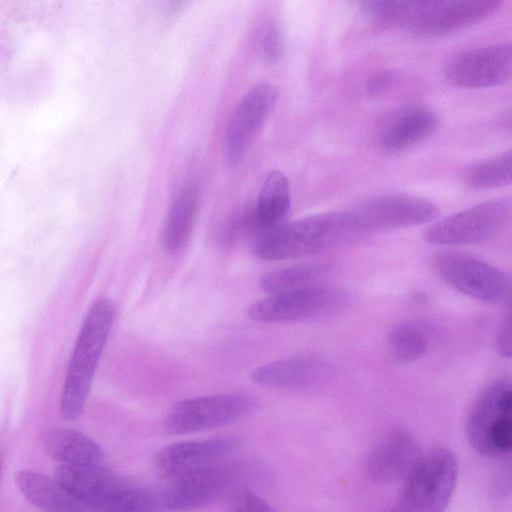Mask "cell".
I'll return each mask as SVG.
<instances>
[{
  "mask_svg": "<svg viewBox=\"0 0 512 512\" xmlns=\"http://www.w3.org/2000/svg\"><path fill=\"white\" fill-rule=\"evenodd\" d=\"M361 239L350 210L301 217L263 232L255 255L262 260L307 257Z\"/></svg>",
  "mask_w": 512,
  "mask_h": 512,
  "instance_id": "6da1fadb",
  "label": "cell"
},
{
  "mask_svg": "<svg viewBox=\"0 0 512 512\" xmlns=\"http://www.w3.org/2000/svg\"><path fill=\"white\" fill-rule=\"evenodd\" d=\"M500 0L368 1L365 14L384 26L425 35H442L470 27L495 13Z\"/></svg>",
  "mask_w": 512,
  "mask_h": 512,
  "instance_id": "7a4b0ae2",
  "label": "cell"
},
{
  "mask_svg": "<svg viewBox=\"0 0 512 512\" xmlns=\"http://www.w3.org/2000/svg\"><path fill=\"white\" fill-rule=\"evenodd\" d=\"M116 315L114 303L97 298L90 306L76 340L60 400L63 418H77L86 403L95 370Z\"/></svg>",
  "mask_w": 512,
  "mask_h": 512,
  "instance_id": "3957f363",
  "label": "cell"
},
{
  "mask_svg": "<svg viewBox=\"0 0 512 512\" xmlns=\"http://www.w3.org/2000/svg\"><path fill=\"white\" fill-rule=\"evenodd\" d=\"M457 476V461L450 450H430L404 480L400 496L389 512H442L454 492Z\"/></svg>",
  "mask_w": 512,
  "mask_h": 512,
  "instance_id": "277c9868",
  "label": "cell"
},
{
  "mask_svg": "<svg viewBox=\"0 0 512 512\" xmlns=\"http://www.w3.org/2000/svg\"><path fill=\"white\" fill-rule=\"evenodd\" d=\"M471 447L484 456H499L512 447V387L509 379L488 385L476 398L466 422Z\"/></svg>",
  "mask_w": 512,
  "mask_h": 512,
  "instance_id": "5b68a950",
  "label": "cell"
},
{
  "mask_svg": "<svg viewBox=\"0 0 512 512\" xmlns=\"http://www.w3.org/2000/svg\"><path fill=\"white\" fill-rule=\"evenodd\" d=\"M351 292L345 288L317 286L270 295L247 308L248 317L262 323H287L327 318L348 308Z\"/></svg>",
  "mask_w": 512,
  "mask_h": 512,
  "instance_id": "8992f818",
  "label": "cell"
},
{
  "mask_svg": "<svg viewBox=\"0 0 512 512\" xmlns=\"http://www.w3.org/2000/svg\"><path fill=\"white\" fill-rule=\"evenodd\" d=\"M434 273L453 289L486 303L510 298V277L497 267L458 251H439L431 257Z\"/></svg>",
  "mask_w": 512,
  "mask_h": 512,
  "instance_id": "52a82bcc",
  "label": "cell"
},
{
  "mask_svg": "<svg viewBox=\"0 0 512 512\" xmlns=\"http://www.w3.org/2000/svg\"><path fill=\"white\" fill-rule=\"evenodd\" d=\"M511 213L509 197L484 201L437 221L423 236L427 242L443 246L481 243L501 232L509 223Z\"/></svg>",
  "mask_w": 512,
  "mask_h": 512,
  "instance_id": "ba28073f",
  "label": "cell"
},
{
  "mask_svg": "<svg viewBox=\"0 0 512 512\" xmlns=\"http://www.w3.org/2000/svg\"><path fill=\"white\" fill-rule=\"evenodd\" d=\"M255 406L253 398L236 393L185 399L169 409L164 418V426L171 434L214 429L245 417Z\"/></svg>",
  "mask_w": 512,
  "mask_h": 512,
  "instance_id": "9c48e42d",
  "label": "cell"
},
{
  "mask_svg": "<svg viewBox=\"0 0 512 512\" xmlns=\"http://www.w3.org/2000/svg\"><path fill=\"white\" fill-rule=\"evenodd\" d=\"M247 469L240 463L221 462L171 480L162 492L166 509L185 511L206 506L241 488Z\"/></svg>",
  "mask_w": 512,
  "mask_h": 512,
  "instance_id": "30bf717a",
  "label": "cell"
},
{
  "mask_svg": "<svg viewBox=\"0 0 512 512\" xmlns=\"http://www.w3.org/2000/svg\"><path fill=\"white\" fill-rule=\"evenodd\" d=\"M350 211L361 238L428 223L440 215L429 200L407 194L376 197Z\"/></svg>",
  "mask_w": 512,
  "mask_h": 512,
  "instance_id": "8fae6325",
  "label": "cell"
},
{
  "mask_svg": "<svg viewBox=\"0 0 512 512\" xmlns=\"http://www.w3.org/2000/svg\"><path fill=\"white\" fill-rule=\"evenodd\" d=\"M277 89L267 83L248 91L235 107L225 130L223 151L229 166H237L245 157L253 139L273 111Z\"/></svg>",
  "mask_w": 512,
  "mask_h": 512,
  "instance_id": "7c38bea8",
  "label": "cell"
},
{
  "mask_svg": "<svg viewBox=\"0 0 512 512\" xmlns=\"http://www.w3.org/2000/svg\"><path fill=\"white\" fill-rule=\"evenodd\" d=\"M444 74L463 88H483L506 83L512 74L509 43L486 45L463 51L448 60Z\"/></svg>",
  "mask_w": 512,
  "mask_h": 512,
  "instance_id": "4fadbf2b",
  "label": "cell"
},
{
  "mask_svg": "<svg viewBox=\"0 0 512 512\" xmlns=\"http://www.w3.org/2000/svg\"><path fill=\"white\" fill-rule=\"evenodd\" d=\"M241 440L230 434L173 443L156 454L155 464L171 481L221 463L239 447Z\"/></svg>",
  "mask_w": 512,
  "mask_h": 512,
  "instance_id": "5bb4252c",
  "label": "cell"
},
{
  "mask_svg": "<svg viewBox=\"0 0 512 512\" xmlns=\"http://www.w3.org/2000/svg\"><path fill=\"white\" fill-rule=\"evenodd\" d=\"M333 372L331 362L319 354H301L256 367L251 380L260 386L303 391L324 384Z\"/></svg>",
  "mask_w": 512,
  "mask_h": 512,
  "instance_id": "9a60e30c",
  "label": "cell"
},
{
  "mask_svg": "<svg viewBox=\"0 0 512 512\" xmlns=\"http://www.w3.org/2000/svg\"><path fill=\"white\" fill-rule=\"evenodd\" d=\"M54 479L90 512L102 509L131 484L124 476L100 465H60L55 469Z\"/></svg>",
  "mask_w": 512,
  "mask_h": 512,
  "instance_id": "2e32d148",
  "label": "cell"
},
{
  "mask_svg": "<svg viewBox=\"0 0 512 512\" xmlns=\"http://www.w3.org/2000/svg\"><path fill=\"white\" fill-rule=\"evenodd\" d=\"M421 457V449L415 438L405 430L395 429L371 450L366 471L377 483L404 481Z\"/></svg>",
  "mask_w": 512,
  "mask_h": 512,
  "instance_id": "e0dca14e",
  "label": "cell"
},
{
  "mask_svg": "<svg viewBox=\"0 0 512 512\" xmlns=\"http://www.w3.org/2000/svg\"><path fill=\"white\" fill-rule=\"evenodd\" d=\"M438 127V116L428 106L410 104L386 117L381 123L376 142L386 152H401L431 136Z\"/></svg>",
  "mask_w": 512,
  "mask_h": 512,
  "instance_id": "ac0fdd59",
  "label": "cell"
},
{
  "mask_svg": "<svg viewBox=\"0 0 512 512\" xmlns=\"http://www.w3.org/2000/svg\"><path fill=\"white\" fill-rule=\"evenodd\" d=\"M15 483L22 495L42 512H90L54 478L32 470H20Z\"/></svg>",
  "mask_w": 512,
  "mask_h": 512,
  "instance_id": "d6986e66",
  "label": "cell"
},
{
  "mask_svg": "<svg viewBox=\"0 0 512 512\" xmlns=\"http://www.w3.org/2000/svg\"><path fill=\"white\" fill-rule=\"evenodd\" d=\"M46 454L60 465L89 467L100 465L103 453L99 445L73 429L51 430L44 440Z\"/></svg>",
  "mask_w": 512,
  "mask_h": 512,
  "instance_id": "ffe728a7",
  "label": "cell"
},
{
  "mask_svg": "<svg viewBox=\"0 0 512 512\" xmlns=\"http://www.w3.org/2000/svg\"><path fill=\"white\" fill-rule=\"evenodd\" d=\"M199 205L197 187L186 184L176 194L169 207L163 233L166 249L175 253L189 239L196 220Z\"/></svg>",
  "mask_w": 512,
  "mask_h": 512,
  "instance_id": "44dd1931",
  "label": "cell"
},
{
  "mask_svg": "<svg viewBox=\"0 0 512 512\" xmlns=\"http://www.w3.org/2000/svg\"><path fill=\"white\" fill-rule=\"evenodd\" d=\"M332 269L326 262L296 264L267 273L260 280V287L269 295L317 287Z\"/></svg>",
  "mask_w": 512,
  "mask_h": 512,
  "instance_id": "7402d4cb",
  "label": "cell"
},
{
  "mask_svg": "<svg viewBox=\"0 0 512 512\" xmlns=\"http://www.w3.org/2000/svg\"><path fill=\"white\" fill-rule=\"evenodd\" d=\"M290 202V186L286 176L278 170L271 171L263 183L254 206L262 233L283 223L289 211Z\"/></svg>",
  "mask_w": 512,
  "mask_h": 512,
  "instance_id": "603a6c76",
  "label": "cell"
},
{
  "mask_svg": "<svg viewBox=\"0 0 512 512\" xmlns=\"http://www.w3.org/2000/svg\"><path fill=\"white\" fill-rule=\"evenodd\" d=\"M429 332L417 322L394 326L387 336V347L394 360L411 363L423 357L429 348Z\"/></svg>",
  "mask_w": 512,
  "mask_h": 512,
  "instance_id": "cb8c5ba5",
  "label": "cell"
},
{
  "mask_svg": "<svg viewBox=\"0 0 512 512\" xmlns=\"http://www.w3.org/2000/svg\"><path fill=\"white\" fill-rule=\"evenodd\" d=\"M465 183L474 189H491L509 185L512 179V152L508 150L469 166L463 174Z\"/></svg>",
  "mask_w": 512,
  "mask_h": 512,
  "instance_id": "d4e9b609",
  "label": "cell"
},
{
  "mask_svg": "<svg viewBox=\"0 0 512 512\" xmlns=\"http://www.w3.org/2000/svg\"><path fill=\"white\" fill-rule=\"evenodd\" d=\"M164 509L162 493L131 483L97 512H163Z\"/></svg>",
  "mask_w": 512,
  "mask_h": 512,
  "instance_id": "484cf974",
  "label": "cell"
},
{
  "mask_svg": "<svg viewBox=\"0 0 512 512\" xmlns=\"http://www.w3.org/2000/svg\"><path fill=\"white\" fill-rule=\"evenodd\" d=\"M261 233L253 207L238 211L229 219L224 238L227 243L233 244L251 236L257 238Z\"/></svg>",
  "mask_w": 512,
  "mask_h": 512,
  "instance_id": "4316f807",
  "label": "cell"
},
{
  "mask_svg": "<svg viewBox=\"0 0 512 512\" xmlns=\"http://www.w3.org/2000/svg\"><path fill=\"white\" fill-rule=\"evenodd\" d=\"M229 496L226 512H277L250 489L241 487Z\"/></svg>",
  "mask_w": 512,
  "mask_h": 512,
  "instance_id": "83f0119b",
  "label": "cell"
},
{
  "mask_svg": "<svg viewBox=\"0 0 512 512\" xmlns=\"http://www.w3.org/2000/svg\"><path fill=\"white\" fill-rule=\"evenodd\" d=\"M284 43L280 31L276 27L269 28L262 39V52L268 62L278 61L283 54Z\"/></svg>",
  "mask_w": 512,
  "mask_h": 512,
  "instance_id": "f1b7e54d",
  "label": "cell"
},
{
  "mask_svg": "<svg viewBox=\"0 0 512 512\" xmlns=\"http://www.w3.org/2000/svg\"><path fill=\"white\" fill-rule=\"evenodd\" d=\"M496 349L502 357L510 358L512 353L511 344V315L508 314L504 322L501 324L497 337Z\"/></svg>",
  "mask_w": 512,
  "mask_h": 512,
  "instance_id": "f546056e",
  "label": "cell"
},
{
  "mask_svg": "<svg viewBox=\"0 0 512 512\" xmlns=\"http://www.w3.org/2000/svg\"><path fill=\"white\" fill-rule=\"evenodd\" d=\"M392 74L389 71H379L373 74L367 82V91L369 94H378L382 92L392 81Z\"/></svg>",
  "mask_w": 512,
  "mask_h": 512,
  "instance_id": "4dcf8cb0",
  "label": "cell"
},
{
  "mask_svg": "<svg viewBox=\"0 0 512 512\" xmlns=\"http://www.w3.org/2000/svg\"><path fill=\"white\" fill-rule=\"evenodd\" d=\"M4 457H5V446L3 444L2 439L0 438V478H1L3 464H4Z\"/></svg>",
  "mask_w": 512,
  "mask_h": 512,
  "instance_id": "1f68e13d",
  "label": "cell"
}]
</instances>
